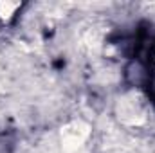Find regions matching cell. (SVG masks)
<instances>
[{"label": "cell", "mask_w": 155, "mask_h": 153, "mask_svg": "<svg viewBox=\"0 0 155 153\" xmlns=\"http://www.w3.org/2000/svg\"><path fill=\"white\" fill-rule=\"evenodd\" d=\"M20 7H22L20 2H0V18H2V20L13 18V15H15L16 9H20Z\"/></svg>", "instance_id": "obj_1"}]
</instances>
